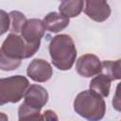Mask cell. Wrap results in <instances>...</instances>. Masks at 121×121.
I'll list each match as a JSON object with an SVG mask.
<instances>
[{
	"instance_id": "1",
	"label": "cell",
	"mask_w": 121,
	"mask_h": 121,
	"mask_svg": "<svg viewBox=\"0 0 121 121\" xmlns=\"http://www.w3.org/2000/svg\"><path fill=\"white\" fill-rule=\"evenodd\" d=\"M28 46L23 38L15 33H9L0 47V69L12 71L17 69L23 59L32 57Z\"/></svg>"
},
{
	"instance_id": "2",
	"label": "cell",
	"mask_w": 121,
	"mask_h": 121,
	"mask_svg": "<svg viewBox=\"0 0 121 121\" xmlns=\"http://www.w3.org/2000/svg\"><path fill=\"white\" fill-rule=\"evenodd\" d=\"M49 54L53 65L61 71L72 68L77 58L74 40L67 34H58L50 41Z\"/></svg>"
},
{
	"instance_id": "3",
	"label": "cell",
	"mask_w": 121,
	"mask_h": 121,
	"mask_svg": "<svg viewBox=\"0 0 121 121\" xmlns=\"http://www.w3.org/2000/svg\"><path fill=\"white\" fill-rule=\"evenodd\" d=\"M73 106L76 113L87 121H100L106 113L104 98L92 90L80 92L74 99Z\"/></svg>"
},
{
	"instance_id": "4",
	"label": "cell",
	"mask_w": 121,
	"mask_h": 121,
	"mask_svg": "<svg viewBox=\"0 0 121 121\" xmlns=\"http://www.w3.org/2000/svg\"><path fill=\"white\" fill-rule=\"evenodd\" d=\"M28 86V79L21 75L0 78V106L19 102Z\"/></svg>"
},
{
	"instance_id": "5",
	"label": "cell",
	"mask_w": 121,
	"mask_h": 121,
	"mask_svg": "<svg viewBox=\"0 0 121 121\" xmlns=\"http://www.w3.org/2000/svg\"><path fill=\"white\" fill-rule=\"evenodd\" d=\"M24 102L20 105L18 114L28 112H40L48 101V93L45 88L38 84L28 86L24 95Z\"/></svg>"
},
{
	"instance_id": "6",
	"label": "cell",
	"mask_w": 121,
	"mask_h": 121,
	"mask_svg": "<svg viewBox=\"0 0 121 121\" xmlns=\"http://www.w3.org/2000/svg\"><path fill=\"white\" fill-rule=\"evenodd\" d=\"M45 32L43 23L40 19L32 18L26 20L21 29V37L28 46L32 55L39 50L41 45V40Z\"/></svg>"
},
{
	"instance_id": "7",
	"label": "cell",
	"mask_w": 121,
	"mask_h": 121,
	"mask_svg": "<svg viewBox=\"0 0 121 121\" xmlns=\"http://www.w3.org/2000/svg\"><path fill=\"white\" fill-rule=\"evenodd\" d=\"M78 74L84 78H91L101 73V61L94 54H85L80 56L76 62Z\"/></svg>"
},
{
	"instance_id": "8",
	"label": "cell",
	"mask_w": 121,
	"mask_h": 121,
	"mask_svg": "<svg viewBox=\"0 0 121 121\" xmlns=\"http://www.w3.org/2000/svg\"><path fill=\"white\" fill-rule=\"evenodd\" d=\"M26 74L36 82H45L53 75V69L49 62L43 59H34L27 66Z\"/></svg>"
},
{
	"instance_id": "9",
	"label": "cell",
	"mask_w": 121,
	"mask_h": 121,
	"mask_svg": "<svg viewBox=\"0 0 121 121\" xmlns=\"http://www.w3.org/2000/svg\"><path fill=\"white\" fill-rule=\"evenodd\" d=\"M111 7L107 1H85L84 13L93 21L101 23L109 19L111 15Z\"/></svg>"
},
{
	"instance_id": "10",
	"label": "cell",
	"mask_w": 121,
	"mask_h": 121,
	"mask_svg": "<svg viewBox=\"0 0 121 121\" xmlns=\"http://www.w3.org/2000/svg\"><path fill=\"white\" fill-rule=\"evenodd\" d=\"M43 23L46 30L52 33H57L66 28L69 26L70 21L69 18L63 16L62 14L52 11L44 16Z\"/></svg>"
},
{
	"instance_id": "11",
	"label": "cell",
	"mask_w": 121,
	"mask_h": 121,
	"mask_svg": "<svg viewBox=\"0 0 121 121\" xmlns=\"http://www.w3.org/2000/svg\"><path fill=\"white\" fill-rule=\"evenodd\" d=\"M84 7L82 0H64L59 5V11L67 18H73L79 15Z\"/></svg>"
},
{
	"instance_id": "12",
	"label": "cell",
	"mask_w": 121,
	"mask_h": 121,
	"mask_svg": "<svg viewBox=\"0 0 121 121\" xmlns=\"http://www.w3.org/2000/svg\"><path fill=\"white\" fill-rule=\"evenodd\" d=\"M90 90L96 93L102 97H107L110 94V88H111V79L106 77L103 74H98L95 76L89 84Z\"/></svg>"
},
{
	"instance_id": "13",
	"label": "cell",
	"mask_w": 121,
	"mask_h": 121,
	"mask_svg": "<svg viewBox=\"0 0 121 121\" xmlns=\"http://www.w3.org/2000/svg\"><path fill=\"white\" fill-rule=\"evenodd\" d=\"M120 69V60H104L103 62H101V74L108 77L111 81L118 80L121 78Z\"/></svg>"
},
{
	"instance_id": "14",
	"label": "cell",
	"mask_w": 121,
	"mask_h": 121,
	"mask_svg": "<svg viewBox=\"0 0 121 121\" xmlns=\"http://www.w3.org/2000/svg\"><path fill=\"white\" fill-rule=\"evenodd\" d=\"M9 15L10 25H11V33H15V34L20 33L22 26L27 20L25 14L18 10H12L9 13Z\"/></svg>"
},
{
	"instance_id": "15",
	"label": "cell",
	"mask_w": 121,
	"mask_h": 121,
	"mask_svg": "<svg viewBox=\"0 0 121 121\" xmlns=\"http://www.w3.org/2000/svg\"><path fill=\"white\" fill-rule=\"evenodd\" d=\"M10 26L9 15L3 9H0V36L5 34Z\"/></svg>"
},
{
	"instance_id": "16",
	"label": "cell",
	"mask_w": 121,
	"mask_h": 121,
	"mask_svg": "<svg viewBox=\"0 0 121 121\" xmlns=\"http://www.w3.org/2000/svg\"><path fill=\"white\" fill-rule=\"evenodd\" d=\"M19 120L18 121H43V115L40 112H28L18 114Z\"/></svg>"
},
{
	"instance_id": "17",
	"label": "cell",
	"mask_w": 121,
	"mask_h": 121,
	"mask_svg": "<svg viewBox=\"0 0 121 121\" xmlns=\"http://www.w3.org/2000/svg\"><path fill=\"white\" fill-rule=\"evenodd\" d=\"M43 121H59L57 113L52 110H46L43 114Z\"/></svg>"
},
{
	"instance_id": "18",
	"label": "cell",
	"mask_w": 121,
	"mask_h": 121,
	"mask_svg": "<svg viewBox=\"0 0 121 121\" xmlns=\"http://www.w3.org/2000/svg\"><path fill=\"white\" fill-rule=\"evenodd\" d=\"M0 121H9L8 115L4 112H0Z\"/></svg>"
}]
</instances>
